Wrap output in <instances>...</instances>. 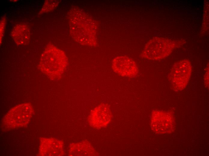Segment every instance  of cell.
Listing matches in <instances>:
<instances>
[{"instance_id":"6da1fadb","label":"cell","mask_w":209,"mask_h":156,"mask_svg":"<svg viewBox=\"0 0 209 156\" xmlns=\"http://www.w3.org/2000/svg\"><path fill=\"white\" fill-rule=\"evenodd\" d=\"M67 64V58L63 51L50 45L47 46L43 52L39 67L48 78L56 80L65 72Z\"/></svg>"},{"instance_id":"7a4b0ae2","label":"cell","mask_w":209,"mask_h":156,"mask_svg":"<svg viewBox=\"0 0 209 156\" xmlns=\"http://www.w3.org/2000/svg\"><path fill=\"white\" fill-rule=\"evenodd\" d=\"M33 112L31 104H19L8 111L3 118V123L8 129L24 127L28 124Z\"/></svg>"},{"instance_id":"3957f363","label":"cell","mask_w":209,"mask_h":156,"mask_svg":"<svg viewBox=\"0 0 209 156\" xmlns=\"http://www.w3.org/2000/svg\"><path fill=\"white\" fill-rule=\"evenodd\" d=\"M176 45L174 41L169 39L155 37L147 43L141 56L149 60L161 59L171 53Z\"/></svg>"},{"instance_id":"277c9868","label":"cell","mask_w":209,"mask_h":156,"mask_svg":"<svg viewBox=\"0 0 209 156\" xmlns=\"http://www.w3.org/2000/svg\"><path fill=\"white\" fill-rule=\"evenodd\" d=\"M192 70L191 63L187 60H180L174 64L169 79L175 90H181L185 88L190 79Z\"/></svg>"},{"instance_id":"5b68a950","label":"cell","mask_w":209,"mask_h":156,"mask_svg":"<svg viewBox=\"0 0 209 156\" xmlns=\"http://www.w3.org/2000/svg\"><path fill=\"white\" fill-rule=\"evenodd\" d=\"M175 121L173 115L168 112L154 110L151 114V127L157 134H169L173 131Z\"/></svg>"},{"instance_id":"8992f818","label":"cell","mask_w":209,"mask_h":156,"mask_svg":"<svg viewBox=\"0 0 209 156\" xmlns=\"http://www.w3.org/2000/svg\"><path fill=\"white\" fill-rule=\"evenodd\" d=\"M112 67L114 71L122 76L129 78L135 77L138 69L135 62L126 56H120L113 60Z\"/></svg>"},{"instance_id":"52a82bcc","label":"cell","mask_w":209,"mask_h":156,"mask_svg":"<svg viewBox=\"0 0 209 156\" xmlns=\"http://www.w3.org/2000/svg\"><path fill=\"white\" fill-rule=\"evenodd\" d=\"M111 111L109 106L101 104L94 108L88 117L90 125L95 128H100L107 126L111 120Z\"/></svg>"},{"instance_id":"ba28073f","label":"cell","mask_w":209,"mask_h":156,"mask_svg":"<svg viewBox=\"0 0 209 156\" xmlns=\"http://www.w3.org/2000/svg\"><path fill=\"white\" fill-rule=\"evenodd\" d=\"M63 142L52 138L42 137L38 156H62L64 154Z\"/></svg>"},{"instance_id":"9c48e42d","label":"cell","mask_w":209,"mask_h":156,"mask_svg":"<svg viewBox=\"0 0 209 156\" xmlns=\"http://www.w3.org/2000/svg\"><path fill=\"white\" fill-rule=\"evenodd\" d=\"M11 35L17 44L28 45L29 44L31 35L30 28L26 24H18L12 30Z\"/></svg>"},{"instance_id":"30bf717a","label":"cell","mask_w":209,"mask_h":156,"mask_svg":"<svg viewBox=\"0 0 209 156\" xmlns=\"http://www.w3.org/2000/svg\"><path fill=\"white\" fill-rule=\"evenodd\" d=\"M69 155H95L96 152L90 144L86 141L72 143L70 146Z\"/></svg>"},{"instance_id":"8fae6325","label":"cell","mask_w":209,"mask_h":156,"mask_svg":"<svg viewBox=\"0 0 209 156\" xmlns=\"http://www.w3.org/2000/svg\"><path fill=\"white\" fill-rule=\"evenodd\" d=\"M58 2L57 1H46L39 14L50 11L54 9L58 4Z\"/></svg>"},{"instance_id":"7c38bea8","label":"cell","mask_w":209,"mask_h":156,"mask_svg":"<svg viewBox=\"0 0 209 156\" xmlns=\"http://www.w3.org/2000/svg\"><path fill=\"white\" fill-rule=\"evenodd\" d=\"M5 22V18L3 17L1 19L0 22V41L2 40L4 34Z\"/></svg>"},{"instance_id":"4fadbf2b","label":"cell","mask_w":209,"mask_h":156,"mask_svg":"<svg viewBox=\"0 0 209 156\" xmlns=\"http://www.w3.org/2000/svg\"><path fill=\"white\" fill-rule=\"evenodd\" d=\"M207 72L206 74H205V83H207V85H208V70H207Z\"/></svg>"}]
</instances>
